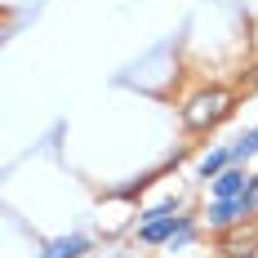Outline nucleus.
<instances>
[{
    "label": "nucleus",
    "mask_w": 258,
    "mask_h": 258,
    "mask_svg": "<svg viewBox=\"0 0 258 258\" xmlns=\"http://www.w3.org/2000/svg\"><path fill=\"white\" fill-rule=\"evenodd\" d=\"M227 111H232V94L227 89H201L196 98H187V107H182V125L191 134H201V129L218 125Z\"/></svg>",
    "instance_id": "nucleus-1"
},
{
    "label": "nucleus",
    "mask_w": 258,
    "mask_h": 258,
    "mask_svg": "<svg viewBox=\"0 0 258 258\" xmlns=\"http://www.w3.org/2000/svg\"><path fill=\"white\" fill-rule=\"evenodd\" d=\"M258 214V191H240V196H227V201H214L205 214V223L214 232H223V227H236V223H245V218H254Z\"/></svg>",
    "instance_id": "nucleus-2"
},
{
    "label": "nucleus",
    "mask_w": 258,
    "mask_h": 258,
    "mask_svg": "<svg viewBox=\"0 0 258 258\" xmlns=\"http://www.w3.org/2000/svg\"><path fill=\"white\" fill-rule=\"evenodd\" d=\"M191 227H196V218H191V214H169V218L143 223V227H138V240H143V245H174V236L191 232Z\"/></svg>",
    "instance_id": "nucleus-3"
},
{
    "label": "nucleus",
    "mask_w": 258,
    "mask_h": 258,
    "mask_svg": "<svg viewBox=\"0 0 258 258\" xmlns=\"http://www.w3.org/2000/svg\"><path fill=\"white\" fill-rule=\"evenodd\" d=\"M249 169H240V165H227L218 178H209V191H214V201H227V196H240V191H249Z\"/></svg>",
    "instance_id": "nucleus-4"
},
{
    "label": "nucleus",
    "mask_w": 258,
    "mask_h": 258,
    "mask_svg": "<svg viewBox=\"0 0 258 258\" xmlns=\"http://www.w3.org/2000/svg\"><path fill=\"white\" fill-rule=\"evenodd\" d=\"M89 249H94V240H89V236H80V232H72V236L49 240V245L40 249V258H85Z\"/></svg>",
    "instance_id": "nucleus-5"
},
{
    "label": "nucleus",
    "mask_w": 258,
    "mask_h": 258,
    "mask_svg": "<svg viewBox=\"0 0 258 258\" xmlns=\"http://www.w3.org/2000/svg\"><path fill=\"white\" fill-rule=\"evenodd\" d=\"M227 165H236V156H232V147H214V152L201 160V178H218Z\"/></svg>",
    "instance_id": "nucleus-6"
},
{
    "label": "nucleus",
    "mask_w": 258,
    "mask_h": 258,
    "mask_svg": "<svg viewBox=\"0 0 258 258\" xmlns=\"http://www.w3.org/2000/svg\"><path fill=\"white\" fill-rule=\"evenodd\" d=\"M232 258H258V254H254V249H245V254H232Z\"/></svg>",
    "instance_id": "nucleus-7"
},
{
    "label": "nucleus",
    "mask_w": 258,
    "mask_h": 258,
    "mask_svg": "<svg viewBox=\"0 0 258 258\" xmlns=\"http://www.w3.org/2000/svg\"><path fill=\"white\" fill-rule=\"evenodd\" d=\"M249 187H254V191H258V174H254V178H249Z\"/></svg>",
    "instance_id": "nucleus-8"
}]
</instances>
